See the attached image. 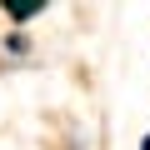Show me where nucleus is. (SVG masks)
<instances>
[{"mask_svg": "<svg viewBox=\"0 0 150 150\" xmlns=\"http://www.w3.org/2000/svg\"><path fill=\"white\" fill-rule=\"evenodd\" d=\"M35 60V40L25 30H5L0 35V65H30Z\"/></svg>", "mask_w": 150, "mask_h": 150, "instance_id": "obj_1", "label": "nucleus"}, {"mask_svg": "<svg viewBox=\"0 0 150 150\" xmlns=\"http://www.w3.org/2000/svg\"><path fill=\"white\" fill-rule=\"evenodd\" d=\"M0 15L10 20V30H25L30 20L45 15V0H0Z\"/></svg>", "mask_w": 150, "mask_h": 150, "instance_id": "obj_2", "label": "nucleus"}]
</instances>
